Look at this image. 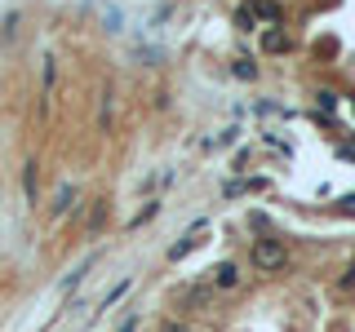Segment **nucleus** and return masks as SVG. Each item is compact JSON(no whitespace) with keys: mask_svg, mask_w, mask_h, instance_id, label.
<instances>
[{"mask_svg":"<svg viewBox=\"0 0 355 332\" xmlns=\"http://www.w3.org/2000/svg\"><path fill=\"white\" fill-rule=\"evenodd\" d=\"M253 18H266V22H280L284 9L275 5V0H253Z\"/></svg>","mask_w":355,"mask_h":332,"instance_id":"obj_6","label":"nucleus"},{"mask_svg":"<svg viewBox=\"0 0 355 332\" xmlns=\"http://www.w3.org/2000/svg\"><path fill=\"white\" fill-rule=\"evenodd\" d=\"M262 49H266V53H284V49H288V36H284L280 27H271V31L262 36Z\"/></svg>","mask_w":355,"mask_h":332,"instance_id":"obj_7","label":"nucleus"},{"mask_svg":"<svg viewBox=\"0 0 355 332\" xmlns=\"http://www.w3.org/2000/svg\"><path fill=\"white\" fill-rule=\"evenodd\" d=\"M103 221H107V199H98L94 213H89V235H98V230H103Z\"/></svg>","mask_w":355,"mask_h":332,"instance_id":"obj_9","label":"nucleus"},{"mask_svg":"<svg viewBox=\"0 0 355 332\" xmlns=\"http://www.w3.org/2000/svg\"><path fill=\"white\" fill-rule=\"evenodd\" d=\"M253 266H258L262 275H275L288 266V248L280 239H253Z\"/></svg>","mask_w":355,"mask_h":332,"instance_id":"obj_1","label":"nucleus"},{"mask_svg":"<svg viewBox=\"0 0 355 332\" xmlns=\"http://www.w3.org/2000/svg\"><path fill=\"white\" fill-rule=\"evenodd\" d=\"M214 293H218L214 284H191V288H187V306H191V310H205L209 302H214Z\"/></svg>","mask_w":355,"mask_h":332,"instance_id":"obj_4","label":"nucleus"},{"mask_svg":"<svg viewBox=\"0 0 355 332\" xmlns=\"http://www.w3.org/2000/svg\"><path fill=\"white\" fill-rule=\"evenodd\" d=\"M71 204H76V186L67 182L62 191H58V199H53V217H62V213H67V208H71Z\"/></svg>","mask_w":355,"mask_h":332,"instance_id":"obj_8","label":"nucleus"},{"mask_svg":"<svg viewBox=\"0 0 355 332\" xmlns=\"http://www.w3.org/2000/svg\"><path fill=\"white\" fill-rule=\"evenodd\" d=\"M98 133H111V84H103L98 93Z\"/></svg>","mask_w":355,"mask_h":332,"instance_id":"obj_5","label":"nucleus"},{"mask_svg":"<svg viewBox=\"0 0 355 332\" xmlns=\"http://www.w3.org/2000/svg\"><path fill=\"white\" fill-rule=\"evenodd\" d=\"M351 275H355V266H351Z\"/></svg>","mask_w":355,"mask_h":332,"instance_id":"obj_18","label":"nucleus"},{"mask_svg":"<svg viewBox=\"0 0 355 332\" xmlns=\"http://www.w3.org/2000/svg\"><path fill=\"white\" fill-rule=\"evenodd\" d=\"M209 284H214L218 293H231V288L240 284V270H236V261H222V266H214V270H209Z\"/></svg>","mask_w":355,"mask_h":332,"instance_id":"obj_2","label":"nucleus"},{"mask_svg":"<svg viewBox=\"0 0 355 332\" xmlns=\"http://www.w3.org/2000/svg\"><path fill=\"white\" fill-rule=\"evenodd\" d=\"M129 288H133V279H120V284H116V288H111V293H107V302H103V306H116L120 297L129 293Z\"/></svg>","mask_w":355,"mask_h":332,"instance_id":"obj_12","label":"nucleus"},{"mask_svg":"<svg viewBox=\"0 0 355 332\" xmlns=\"http://www.w3.org/2000/svg\"><path fill=\"white\" fill-rule=\"evenodd\" d=\"M22 191H27V204H36V199H40V164L36 160L22 164Z\"/></svg>","mask_w":355,"mask_h":332,"instance_id":"obj_3","label":"nucleus"},{"mask_svg":"<svg viewBox=\"0 0 355 332\" xmlns=\"http://www.w3.org/2000/svg\"><path fill=\"white\" fill-rule=\"evenodd\" d=\"M231 71H236L240 80H258V66H253L249 58H236V66H231Z\"/></svg>","mask_w":355,"mask_h":332,"instance_id":"obj_11","label":"nucleus"},{"mask_svg":"<svg viewBox=\"0 0 355 332\" xmlns=\"http://www.w3.org/2000/svg\"><path fill=\"white\" fill-rule=\"evenodd\" d=\"M94 261H98V257H85V261H80V266H76V270H71V275H67V279H62V288H71V284H80V279H85V275H89V270H94Z\"/></svg>","mask_w":355,"mask_h":332,"instance_id":"obj_10","label":"nucleus"},{"mask_svg":"<svg viewBox=\"0 0 355 332\" xmlns=\"http://www.w3.org/2000/svg\"><path fill=\"white\" fill-rule=\"evenodd\" d=\"M196 243H200V239H182V243H173V248H169V257H173V261H178V257H187V252H191Z\"/></svg>","mask_w":355,"mask_h":332,"instance_id":"obj_13","label":"nucleus"},{"mask_svg":"<svg viewBox=\"0 0 355 332\" xmlns=\"http://www.w3.org/2000/svg\"><path fill=\"white\" fill-rule=\"evenodd\" d=\"M120 332H133V319H129V324H125V328H120Z\"/></svg>","mask_w":355,"mask_h":332,"instance_id":"obj_17","label":"nucleus"},{"mask_svg":"<svg viewBox=\"0 0 355 332\" xmlns=\"http://www.w3.org/2000/svg\"><path fill=\"white\" fill-rule=\"evenodd\" d=\"M160 332H191V328H187L182 319H164V324H160Z\"/></svg>","mask_w":355,"mask_h":332,"instance_id":"obj_16","label":"nucleus"},{"mask_svg":"<svg viewBox=\"0 0 355 332\" xmlns=\"http://www.w3.org/2000/svg\"><path fill=\"white\" fill-rule=\"evenodd\" d=\"M155 213H160V204H155V199H151V204H147V208H142V213H138V217H133V226H142V221H147V217H155Z\"/></svg>","mask_w":355,"mask_h":332,"instance_id":"obj_15","label":"nucleus"},{"mask_svg":"<svg viewBox=\"0 0 355 332\" xmlns=\"http://www.w3.org/2000/svg\"><path fill=\"white\" fill-rule=\"evenodd\" d=\"M320 107H324V111H333V107H338V93H333V89H320Z\"/></svg>","mask_w":355,"mask_h":332,"instance_id":"obj_14","label":"nucleus"}]
</instances>
